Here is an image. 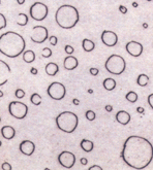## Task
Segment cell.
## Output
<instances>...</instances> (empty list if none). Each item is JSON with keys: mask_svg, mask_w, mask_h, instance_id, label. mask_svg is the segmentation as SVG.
I'll return each mask as SVG.
<instances>
[{"mask_svg": "<svg viewBox=\"0 0 153 170\" xmlns=\"http://www.w3.org/2000/svg\"><path fill=\"white\" fill-rule=\"evenodd\" d=\"M148 83H149V76L148 75H146V74H140L139 76H138V79H137V83L139 86L141 87H145L148 85Z\"/></svg>", "mask_w": 153, "mask_h": 170, "instance_id": "24", "label": "cell"}, {"mask_svg": "<svg viewBox=\"0 0 153 170\" xmlns=\"http://www.w3.org/2000/svg\"><path fill=\"white\" fill-rule=\"evenodd\" d=\"M45 70L48 75L54 76V75H56L58 73V71H59V67H58V65L56 63H54V62H50V63H48L46 65Z\"/></svg>", "mask_w": 153, "mask_h": 170, "instance_id": "18", "label": "cell"}, {"mask_svg": "<svg viewBox=\"0 0 153 170\" xmlns=\"http://www.w3.org/2000/svg\"><path fill=\"white\" fill-rule=\"evenodd\" d=\"M88 93H89V94H92L93 91H92V90H91V89H89V90H88Z\"/></svg>", "mask_w": 153, "mask_h": 170, "instance_id": "47", "label": "cell"}, {"mask_svg": "<svg viewBox=\"0 0 153 170\" xmlns=\"http://www.w3.org/2000/svg\"><path fill=\"white\" fill-rule=\"evenodd\" d=\"M1 135L2 137L7 140H11L15 137L16 135V130H15L11 126H3L1 128Z\"/></svg>", "mask_w": 153, "mask_h": 170, "instance_id": "17", "label": "cell"}, {"mask_svg": "<svg viewBox=\"0 0 153 170\" xmlns=\"http://www.w3.org/2000/svg\"><path fill=\"white\" fill-rule=\"evenodd\" d=\"M105 67L108 72L115 74V75H120L125 71L126 68V62L121 56L119 55H112L106 61Z\"/></svg>", "mask_w": 153, "mask_h": 170, "instance_id": "5", "label": "cell"}, {"mask_svg": "<svg viewBox=\"0 0 153 170\" xmlns=\"http://www.w3.org/2000/svg\"><path fill=\"white\" fill-rule=\"evenodd\" d=\"M49 40H50V43L52 45H57V41H58V39H57V37L55 36V35H52L49 37Z\"/></svg>", "mask_w": 153, "mask_h": 170, "instance_id": "31", "label": "cell"}, {"mask_svg": "<svg viewBox=\"0 0 153 170\" xmlns=\"http://www.w3.org/2000/svg\"><path fill=\"white\" fill-rule=\"evenodd\" d=\"M72 103L75 104V105H79V103H80V101H79L78 99H76V98H75V99H73V100H72Z\"/></svg>", "mask_w": 153, "mask_h": 170, "instance_id": "42", "label": "cell"}, {"mask_svg": "<svg viewBox=\"0 0 153 170\" xmlns=\"http://www.w3.org/2000/svg\"><path fill=\"white\" fill-rule=\"evenodd\" d=\"M79 20L80 15L78 9L69 4L61 5L55 14V21L62 29H72L78 24Z\"/></svg>", "mask_w": 153, "mask_h": 170, "instance_id": "3", "label": "cell"}, {"mask_svg": "<svg viewBox=\"0 0 153 170\" xmlns=\"http://www.w3.org/2000/svg\"><path fill=\"white\" fill-rule=\"evenodd\" d=\"M20 151L25 156H31L35 151V144L30 140H23L20 143Z\"/></svg>", "mask_w": 153, "mask_h": 170, "instance_id": "14", "label": "cell"}, {"mask_svg": "<svg viewBox=\"0 0 153 170\" xmlns=\"http://www.w3.org/2000/svg\"><path fill=\"white\" fill-rule=\"evenodd\" d=\"M49 38L48 29L45 26H34L32 28L30 39L35 43H42Z\"/></svg>", "mask_w": 153, "mask_h": 170, "instance_id": "9", "label": "cell"}, {"mask_svg": "<svg viewBox=\"0 0 153 170\" xmlns=\"http://www.w3.org/2000/svg\"><path fill=\"white\" fill-rule=\"evenodd\" d=\"M147 100H148V103L150 105V107H151L153 109V93L148 96V99H147Z\"/></svg>", "mask_w": 153, "mask_h": 170, "instance_id": "35", "label": "cell"}, {"mask_svg": "<svg viewBox=\"0 0 153 170\" xmlns=\"http://www.w3.org/2000/svg\"><path fill=\"white\" fill-rule=\"evenodd\" d=\"M1 145H2V142H1V141H0V147H1Z\"/></svg>", "mask_w": 153, "mask_h": 170, "instance_id": "48", "label": "cell"}, {"mask_svg": "<svg viewBox=\"0 0 153 170\" xmlns=\"http://www.w3.org/2000/svg\"><path fill=\"white\" fill-rule=\"evenodd\" d=\"M106 110H107V111H109V113H111V111L113 110V106H112V105L108 104V105H107V106H106Z\"/></svg>", "mask_w": 153, "mask_h": 170, "instance_id": "40", "label": "cell"}, {"mask_svg": "<svg viewBox=\"0 0 153 170\" xmlns=\"http://www.w3.org/2000/svg\"><path fill=\"white\" fill-rule=\"evenodd\" d=\"M26 42L21 34L7 31L0 35V53L8 58H17L24 53Z\"/></svg>", "mask_w": 153, "mask_h": 170, "instance_id": "2", "label": "cell"}, {"mask_svg": "<svg viewBox=\"0 0 153 170\" xmlns=\"http://www.w3.org/2000/svg\"><path fill=\"white\" fill-rule=\"evenodd\" d=\"M56 125L62 132L72 133L79 125V117L72 111H63L56 117Z\"/></svg>", "mask_w": 153, "mask_h": 170, "instance_id": "4", "label": "cell"}, {"mask_svg": "<svg viewBox=\"0 0 153 170\" xmlns=\"http://www.w3.org/2000/svg\"><path fill=\"white\" fill-rule=\"evenodd\" d=\"M23 60L26 62V63H32L35 60V53L31 51V49H28V51H25L23 53Z\"/></svg>", "mask_w": 153, "mask_h": 170, "instance_id": "21", "label": "cell"}, {"mask_svg": "<svg viewBox=\"0 0 153 170\" xmlns=\"http://www.w3.org/2000/svg\"><path fill=\"white\" fill-rule=\"evenodd\" d=\"M120 157L130 168L145 169L153 160V145L145 137L131 135L124 141Z\"/></svg>", "mask_w": 153, "mask_h": 170, "instance_id": "1", "label": "cell"}, {"mask_svg": "<svg viewBox=\"0 0 153 170\" xmlns=\"http://www.w3.org/2000/svg\"><path fill=\"white\" fill-rule=\"evenodd\" d=\"M42 56L44 58H50L51 56H52V51H51V49L45 48L44 49H42Z\"/></svg>", "mask_w": 153, "mask_h": 170, "instance_id": "29", "label": "cell"}, {"mask_svg": "<svg viewBox=\"0 0 153 170\" xmlns=\"http://www.w3.org/2000/svg\"><path fill=\"white\" fill-rule=\"evenodd\" d=\"M119 11H120L121 14H123V15L127 14V8L125 7L124 5H120V6H119Z\"/></svg>", "mask_w": 153, "mask_h": 170, "instance_id": "36", "label": "cell"}, {"mask_svg": "<svg viewBox=\"0 0 153 170\" xmlns=\"http://www.w3.org/2000/svg\"><path fill=\"white\" fill-rule=\"evenodd\" d=\"M30 72H31V74H33V75H37V69H36L35 67H32L31 69H30Z\"/></svg>", "mask_w": 153, "mask_h": 170, "instance_id": "39", "label": "cell"}, {"mask_svg": "<svg viewBox=\"0 0 153 170\" xmlns=\"http://www.w3.org/2000/svg\"><path fill=\"white\" fill-rule=\"evenodd\" d=\"M89 72H90V74H91V75H93V76H96L97 74H98L99 70L97 69V68H95V67H91L90 69H89Z\"/></svg>", "mask_w": 153, "mask_h": 170, "instance_id": "32", "label": "cell"}, {"mask_svg": "<svg viewBox=\"0 0 153 170\" xmlns=\"http://www.w3.org/2000/svg\"><path fill=\"white\" fill-rule=\"evenodd\" d=\"M30 101H31V103L32 104H34V105H41L42 103V96L37 94V93H33V94L30 96Z\"/></svg>", "mask_w": 153, "mask_h": 170, "instance_id": "25", "label": "cell"}, {"mask_svg": "<svg viewBox=\"0 0 153 170\" xmlns=\"http://www.w3.org/2000/svg\"><path fill=\"white\" fill-rule=\"evenodd\" d=\"M102 41L103 42V45L110 46V48L111 46H115L118 42V36L113 31L103 30V32L102 33Z\"/></svg>", "mask_w": 153, "mask_h": 170, "instance_id": "13", "label": "cell"}, {"mask_svg": "<svg viewBox=\"0 0 153 170\" xmlns=\"http://www.w3.org/2000/svg\"><path fill=\"white\" fill-rule=\"evenodd\" d=\"M82 46H83L84 51L91 52L95 49V43H94L92 40L85 38V39H83V42H82Z\"/></svg>", "mask_w": 153, "mask_h": 170, "instance_id": "22", "label": "cell"}, {"mask_svg": "<svg viewBox=\"0 0 153 170\" xmlns=\"http://www.w3.org/2000/svg\"><path fill=\"white\" fill-rule=\"evenodd\" d=\"M125 49H126V52L133 57H140L141 55L143 54V45L138 41H134V40H131V41L127 42L126 45H125Z\"/></svg>", "mask_w": 153, "mask_h": 170, "instance_id": "11", "label": "cell"}, {"mask_svg": "<svg viewBox=\"0 0 153 170\" xmlns=\"http://www.w3.org/2000/svg\"><path fill=\"white\" fill-rule=\"evenodd\" d=\"M116 121L120 124V125H127L130 122V114L125 110H119L116 113Z\"/></svg>", "mask_w": 153, "mask_h": 170, "instance_id": "16", "label": "cell"}, {"mask_svg": "<svg viewBox=\"0 0 153 170\" xmlns=\"http://www.w3.org/2000/svg\"><path fill=\"white\" fill-rule=\"evenodd\" d=\"M80 147L84 151L89 153V151H91L93 150L94 143L91 140H88V139H82V141L80 142Z\"/></svg>", "mask_w": 153, "mask_h": 170, "instance_id": "19", "label": "cell"}, {"mask_svg": "<svg viewBox=\"0 0 153 170\" xmlns=\"http://www.w3.org/2000/svg\"><path fill=\"white\" fill-rule=\"evenodd\" d=\"M5 27H7V18L4 17L3 14L0 12V30H2Z\"/></svg>", "mask_w": 153, "mask_h": 170, "instance_id": "28", "label": "cell"}, {"mask_svg": "<svg viewBox=\"0 0 153 170\" xmlns=\"http://www.w3.org/2000/svg\"><path fill=\"white\" fill-rule=\"evenodd\" d=\"M137 111H138V113H144V111H145V109H144V108L143 107H138L137 108Z\"/></svg>", "mask_w": 153, "mask_h": 170, "instance_id": "41", "label": "cell"}, {"mask_svg": "<svg viewBox=\"0 0 153 170\" xmlns=\"http://www.w3.org/2000/svg\"><path fill=\"white\" fill-rule=\"evenodd\" d=\"M89 170H103V168L98 165H93V166L90 167Z\"/></svg>", "mask_w": 153, "mask_h": 170, "instance_id": "37", "label": "cell"}, {"mask_svg": "<svg viewBox=\"0 0 153 170\" xmlns=\"http://www.w3.org/2000/svg\"><path fill=\"white\" fill-rule=\"evenodd\" d=\"M64 49H65V52L67 53L68 55H72L73 52H75V49H73V48L72 45H66L65 48H64Z\"/></svg>", "mask_w": 153, "mask_h": 170, "instance_id": "34", "label": "cell"}, {"mask_svg": "<svg viewBox=\"0 0 153 170\" xmlns=\"http://www.w3.org/2000/svg\"><path fill=\"white\" fill-rule=\"evenodd\" d=\"M80 162H81L82 165L85 166V165H87V162H88V161H87L86 158H81V159H80Z\"/></svg>", "mask_w": 153, "mask_h": 170, "instance_id": "38", "label": "cell"}, {"mask_svg": "<svg viewBox=\"0 0 153 170\" xmlns=\"http://www.w3.org/2000/svg\"><path fill=\"white\" fill-rule=\"evenodd\" d=\"M146 1H152V0H146Z\"/></svg>", "mask_w": 153, "mask_h": 170, "instance_id": "49", "label": "cell"}, {"mask_svg": "<svg viewBox=\"0 0 153 170\" xmlns=\"http://www.w3.org/2000/svg\"><path fill=\"white\" fill-rule=\"evenodd\" d=\"M17 24L19 25V26H26V25L28 24V15L26 14H23V12L19 14L17 19Z\"/></svg>", "mask_w": 153, "mask_h": 170, "instance_id": "23", "label": "cell"}, {"mask_svg": "<svg viewBox=\"0 0 153 170\" xmlns=\"http://www.w3.org/2000/svg\"><path fill=\"white\" fill-rule=\"evenodd\" d=\"M8 111L15 119L23 120L28 113V106L21 101H11L8 104Z\"/></svg>", "mask_w": 153, "mask_h": 170, "instance_id": "6", "label": "cell"}, {"mask_svg": "<svg viewBox=\"0 0 153 170\" xmlns=\"http://www.w3.org/2000/svg\"><path fill=\"white\" fill-rule=\"evenodd\" d=\"M143 27L145 28V29H146V28H148V24H147V23H144V24H143Z\"/></svg>", "mask_w": 153, "mask_h": 170, "instance_id": "45", "label": "cell"}, {"mask_svg": "<svg viewBox=\"0 0 153 170\" xmlns=\"http://www.w3.org/2000/svg\"><path fill=\"white\" fill-rule=\"evenodd\" d=\"M133 7H138V3L137 2H133Z\"/></svg>", "mask_w": 153, "mask_h": 170, "instance_id": "46", "label": "cell"}, {"mask_svg": "<svg viewBox=\"0 0 153 170\" xmlns=\"http://www.w3.org/2000/svg\"><path fill=\"white\" fill-rule=\"evenodd\" d=\"M85 116H86V119H87L88 121H90V122H92V121L95 120L96 114H95V113H94L93 110L89 109V110H87V111H86V113H85Z\"/></svg>", "mask_w": 153, "mask_h": 170, "instance_id": "27", "label": "cell"}, {"mask_svg": "<svg viewBox=\"0 0 153 170\" xmlns=\"http://www.w3.org/2000/svg\"><path fill=\"white\" fill-rule=\"evenodd\" d=\"M63 65H64V68L67 70H73L78 67L79 65V61L78 59L73 56L69 55L67 56L66 58H64V62H63Z\"/></svg>", "mask_w": 153, "mask_h": 170, "instance_id": "15", "label": "cell"}, {"mask_svg": "<svg viewBox=\"0 0 153 170\" xmlns=\"http://www.w3.org/2000/svg\"><path fill=\"white\" fill-rule=\"evenodd\" d=\"M125 98H126L127 101L131 102V103H134V102L138 100V94L136 92L130 91V92H128L126 95H125Z\"/></svg>", "mask_w": 153, "mask_h": 170, "instance_id": "26", "label": "cell"}, {"mask_svg": "<svg viewBox=\"0 0 153 170\" xmlns=\"http://www.w3.org/2000/svg\"><path fill=\"white\" fill-rule=\"evenodd\" d=\"M47 93L53 100H62V99L65 97L66 89L63 83L54 82L48 87Z\"/></svg>", "mask_w": 153, "mask_h": 170, "instance_id": "8", "label": "cell"}, {"mask_svg": "<svg viewBox=\"0 0 153 170\" xmlns=\"http://www.w3.org/2000/svg\"><path fill=\"white\" fill-rule=\"evenodd\" d=\"M11 69L7 62L0 60V87L5 85L11 77Z\"/></svg>", "mask_w": 153, "mask_h": 170, "instance_id": "12", "label": "cell"}, {"mask_svg": "<svg viewBox=\"0 0 153 170\" xmlns=\"http://www.w3.org/2000/svg\"><path fill=\"white\" fill-rule=\"evenodd\" d=\"M103 86L107 91H113L116 88V80L112 77H108V79L103 80Z\"/></svg>", "mask_w": 153, "mask_h": 170, "instance_id": "20", "label": "cell"}, {"mask_svg": "<svg viewBox=\"0 0 153 170\" xmlns=\"http://www.w3.org/2000/svg\"><path fill=\"white\" fill-rule=\"evenodd\" d=\"M3 95H4V93L1 91V90H0V98L1 97H3Z\"/></svg>", "mask_w": 153, "mask_h": 170, "instance_id": "44", "label": "cell"}, {"mask_svg": "<svg viewBox=\"0 0 153 170\" xmlns=\"http://www.w3.org/2000/svg\"><path fill=\"white\" fill-rule=\"evenodd\" d=\"M17 2L19 3V4H24V3H25V0H17Z\"/></svg>", "mask_w": 153, "mask_h": 170, "instance_id": "43", "label": "cell"}, {"mask_svg": "<svg viewBox=\"0 0 153 170\" xmlns=\"http://www.w3.org/2000/svg\"><path fill=\"white\" fill-rule=\"evenodd\" d=\"M49 9L48 6L42 2L36 1L30 6L29 15L35 21H44L48 15Z\"/></svg>", "mask_w": 153, "mask_h": 170, "instance_id": "7", "label": "cell"}, {"mask_svg": "<svg viewBox=\"0 0 153 170\" xmlns=\"http://www.w3.org/2000/svg\"><path fill=\"white\" fill-rule=\"evenodd\" d=\"M0 122H1V117H0Z\"/></svg>", "mask_w": 153, "mask_h": 170, "instance_id": "50", "label": "cell"}, {"mask_svg": "<svg viewBox=\"0 0 153 170\" xmlns=\"http://www.w3.org/2000/svg\"><path fill=\"white\" fill-rule=\"evenodd\" d=\"M1 168L3 169V170H11V169H13V167L11 166V164H10V163L4 162V163L1 165Z\"/></svg>", "mask_w": 153, "mask_h": 170, "instance_id": "33", "label": "cell"}, {"mask_svg": "<svg viewBox=\"0 0 153 170\" xmlns=\"http://www.w3.org/2000/svg\"><path fill=\"white\" fill-rule=\"evenodd\" d=\"M0 3H1V0H0Z\"/></svg>", "mask_w": 153, "mask_h": 170, "instance_id": "51", "label": "cell"}, {"mask_svg": "<svg viewBox=\"0 0 153 170\" xmlns=\"http://www.w3.org/2000/svg\"><path fill=\"white\" fill-rule=\"evenodd\" d=\"M15 95H16V97L18 99H22L25 97V92H24L22 89H17L16 92H15Z\"/></svg>", "mask_w": 153, "mask_h": 170, "instance_id": "30", "label": "cell"}, {"mask_svg": "<svg viewBox=\"0 0 153 170\" xmlns=\"http://www.w3.org/2000/svg\"><path fill=\"white\" fill-rule=\"evenodd\" d=\"M58 162L64 168L70 169L72 168L76 163V156L72 151H64L62 153H60L59 156H58Z\"/></svg>", "mask_w": 153, "mask_h": 170, "instance_id": "10", "label": "cell"}]
</instances>
